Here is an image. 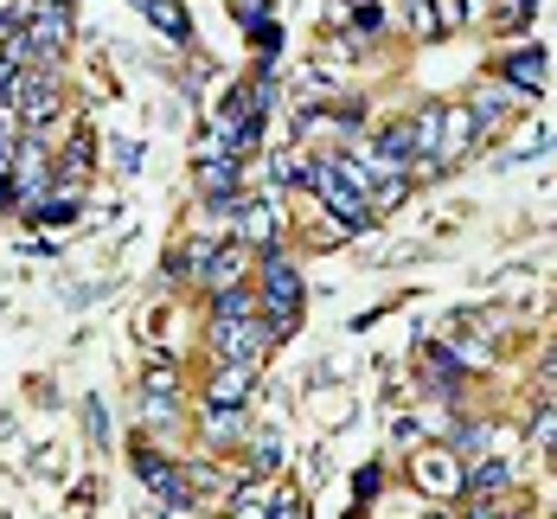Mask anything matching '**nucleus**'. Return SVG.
I'll return each mask as SVG.
<instances>
[{"label": "nucleus", "mask_w": 557, "mask_h": 519, "mask_svg": "<svg viewBox=\"0 0 557 519\" xmlns=\"http://www.w3.org/2000/svg\"><path fill=\"white\" fill-rule=\"evenodd\" d=\"M321 199H327V212H334L346 231H366L379 219V206H372V193L359 186V173L346 168V155H314V180H308Z\"/></svg>", "instance_id": "nucleus-1"}, {"label": "nucleus", "mask_w": 557, "mask_h": 519, "mask_svg": "<svg viewBox=\"0 0 557 519\" xmlns=\"http://www.w3.org/2000/svg\"><path fill=\"white\" fill-rule=\"evenodd\" d=\"M270 328H263V314L257 321H212V353L231 359V366H263V353H270Z\"/></svg>", "instance_id": "nucleus-3"}, {"label": "nucleus", "mask_w": 557, "mask_h": 519, "mask_svg": "<svg viewBox=\"0 0 557 519\" xmlns=\"http://www.w3.org/2000/svg\"><path fill=\"white\" fill-rule=\"evenodd\" d=\"M410 474H417V487H423V494H436V501L468 494V461L455 456L448 443H423V449L410 456Z\"/></svg>", "instance_id": "nucleus-2"}, {"label": "nucleus", "mask_w": 557, "mask_h": 519, "mask_svg": "<svg viewBox=\"0 0 557 519\" xmlns=\"http://www.w3.org/2000/svg\"><path fill=\"white\" fill-rule=\"evenodd\" d=\"M135 474H141V487H154V494L168 501L173 514H186V507H193V487H186V468H173L168 456H154V449H135Z\"/></svg>", "instance_id": "nucleus-5"}, {"label": "nucleus", "mask_w": 557, "mask_h": 519, "mask_svg": "<svg viewBox=\"0 0 557 519\" xmlns=\"http://www.w3.org/2000/svg\"><path fill=\"white\" fill-rule=\"evenodd\" d=\"M186 487H193V501L219 494V487H224V481H219V461H193V468H186Z\"/></svg>", "instance_id": "nucleus-16"}, {"label": "nucleus", "mask_w": 557, "mask_h": 519, "mask_svg": "<svg viewBox=\"0 0 557 519\" xmlns=\"http://www.w3.org/2000/svg\"><path fill=\"white\" fill-rule=\"evenodd\" d=\"M257 301H263V314H301V270L282 257V250H270L263 257V270H257Z\"/></svg>", "instance_id": "nucleus-4"}, {"label": "nucleus", "mask_w": 557, "mask_h": 519, "mask_svg": "<svg viewBox=\"0 0 557 519\" xmlns=\"http://www.w3.org/2000/svg\"><path fill=\"white\" fill-rule=\"evenodd\" d=\"M525 103V90H512L506 77H494V84H481L474 97H468V110H474V122H481V135L487 128H500V122H512V110Z\"/></svg>", "instance_id": "nucleus-8"}, {"label": "nucleus", "mask_w": 557, "mask_h": 519, "mask_svg": "<svg viewBox=\"0 0 557 519\" xmlns=\"http://www.w3.org/2000/svg\"><path fill=\"white\" fill-rule=\"evenodd\" d=\"M500 77H512V90L539 97V90H545V52H512V58H506Z\"/></svg>", "instance_id": "nucleus-13"}, {"label": "nucleus", "mask_w": 557, "mask_h": 519, "mask_svg": "<svg viewBox=\"0 0 557 519\" xmlns=\"http://www.w3.org/2000/svg\"><path fill=\"white\" fill-rule=\"evenodd\" d=\"M263 7H270V0H237V13H244V26H263Z\"/></svg>", "instance_id": "nucleus-22"}, {"label": "nucleus", "mask_w": 557, "mask_h": 519, "mask_svg": "<svg viewBox=\"0 0 557 519\" xmlns=\"http://www.w3.org/2000/svg\"><path fill=\"white\" fill-rule=\"evenodd\" d=\"M244 276H250V250H244V244H219L199 283H206V288H212V295H219V288H237V283H244Z\"/></svg>", "instance_id": "nucleus-10"}, {"label": "nucleus", "mask_w": 557, "mask_h": 519, "mask_svg": "<svg viewBox=\"0 0 557 519\" xmlns=\"http://www.w3.org/2000/svg\"><path fill=\"white\" fill-rule=\"evenodd\" d=\"M532 443H539V449H557V410H552V404H539V423H532Z\"/></svg>", "instance_id": "nucleus-17"}, {"label": "nucleus", "mask_w": 557, "mask_h": 519, "mask_svg": "<svg viewBox=\"0 0 557 519\" xmlns=\"http://www.w3.org/2000/svg\"><path fill=\"white\" fill-rule=\"evenodd\" d=\"M436 148H443V103L410 115V168L417 173H443L436 168Z\"/></svg>", "instance_id": "nucleus-9"}, {"label": "nucleus", "mask_w": 557, "mask_h": 519, "mask_svg": "<svg viewBox=\"0 0 557 519\" xmlns=\"http://www.w3.org/2000/svg\"><path fill=\"white\" fill-rule=\"evenodd\" d=\"M257 372H263V366H231V359H219V372L206 379V404H212V410H250Z\"/></svg>", "instance_id": "nucleus-6"}, {"label": "nucleus", "mask_w": 557, "mask_h": 519, "mask_svg": "<svg viewBox=\"0 0 557 519\" xmlns=\"http://www.w3.org/2000/svg\"><path fill=\"white\" fill-rule=\"evenodd\" d=\"M250 468H257V474H276V436H257V443H250Z\"/></svg>", "instance_id": "nucleus-18"}, {"label": "nucleus", "mask_w": 557, "mask_h": 519, "mask_svg": "<svg viewBox=\"0 0 557 519\" xmlns=\"http://www.w3.org/2000/svg\"><path fill=\"white\" fill-rule=\"evenodd\" d=\"M13 155H20V141H0V199L13 193Z\"/></svg>", "instance_id": "nucleus-21"}, {"label": "nucleus", "mask_w": 557, "mask_h": 519, "mask_svg": "<svg viewBox=\"0 0 557 519\" xmlns=\"http://www.w3.org/2000/svg\"><path fill=\"white\" fill-rule=\"evenodd\" d=\"M141 392H154V398H173V392H180V379H173V366H154Z\"/></svg>", "instance_id": "nucleus-20"}, {"label": "nucleus", "mask_w": 557, "mask_h": 519, "mask_svg": "<svg viewBox=\"0 0 557 519\" xmlns=\"http://www.w3.org/2000/svg\"><path fill=\"white\" fill-rule=\"evenodd\" d=\"M270 507H276V481H250V487L224 494V514L231 519H270Z\"/></svg>", "instance_id": "nucleus-11"}, {"label": "nucleus", "mask_w": 557, "mask_h": 519, "mask_svg": "<svg viewBox=\"0 0 557 519\" xmlns=\"http://www.w3.org/2000/svg\"><path fill=\"white\" fill-rule=\"evenodd\" d=\"M257 314H263V301L250 295V283L219 288V295H212V321H257Z\"/></svg>", "instance_id": "nucleus-12"}, {"label": "nucleus", "mask_w": 557, "mask_h": 519, "mask_svg": "<svg viewBox=\"0 0 557 519\" xmlns=\"http://www.w3.org/2000/svg\"><path fill=\"white\" fill-rule=\"evenodd\" d=\"M206 436H212V443H250V417H244V410H212V404H206Z\"/></svg>", "instance_id": "nucleus-14"}, {"label": "nucleus", "mask_w": 557, "mask_h": 519, "mask_svg": "<svg viewBox=\"0 0 557 519\" xmlns=\"http://www.w3.org/2000/svg\"><path fill=\"white\" fill-rule=\"evenodd\" d=\"M539 392H545V404H552V392H557V353L545 359V379H539Z\"/></svg>", "instance_id": "nucleus-23"}, {"label": "nucleus", "mask_w": 557, "mask_h": 519, "mask_svg": "<svg viewBox=\"0 0 557 519\" xmlns=\"http://www.w3.org/2000/svg\"><path fill=\"white\" fill-rule=\"evenodd\" d=\"M270 519H308V507L295 501V487H282L276 481V507H270Z\"/></svg>", "instance_id": "nucleus-19"}, {"label": "nucleus", "mask_w": 557, "mask_h": 519, "mask_svg": "<svg viewBox=\"0 0 557 519\" xmlns=\"http://www.w3.org/2000/svg\"><path fill=\"white\" fill-rule=\"evenodd\" d=\"M506 7V0H500ZM532 7H539V0H512V20H532Z\"/></svg>", "instance_id": "nucleus-24"}, {"label": "nucleus", "mask_w": 557, "mask_h": 519, "mask_svg": "<svg viewBox=\"0 0 557 519\" xmlns=\"http://www.w3.org/2000/svg\"><path fill=\"white\" fill-rule=\"evenodd\" d=\"M474 141H481V122H474V110L461 103V110H443V148H436V168H461L468 155H474Z\"/></svg>", "instance_id": "nucleus-7"}, {"label": "nucleus", "mask_w": 557, "mask_h": 519, "mask_svg": "<svg viewBox=\"0 0 557 519\" xmlns=\"http://www.w3.org/2000/svg\"><path fill=\"white\" fill-rule=\"evenodd\" d=\"M135 7H148L168 39H186V7H180V0H135Z\"/></svg>", "instance_id": "nucleus-15"}]
</instances>
